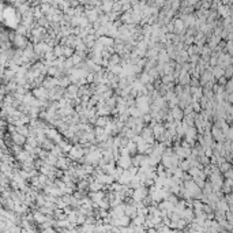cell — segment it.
<instances>
[{
    "label": "cell",
    "mask_w": 233,
    "mask_h": 233,
    "mask_svg": "<svg viewBox=\"0 0 233 233\" xmlns=\"http://www.w3.org/2000/svg\"><path fill=\"white\" fill-rule=\"evenodd\" d=\"M173 91H175V94H176V96H177V97H180L181 94H183L184 89H183V86H181L180 83H179V85H177V86H176V87H175V90H173Z\"/></svg>",
    "instance_id": "83f0119b"
},
{
    "label": "cell",
    "mask_w": 233,
    "mask_h": 233,
    "mask_svg": "<svg viewBox=\"0 0 233 233\" xmlns=\"http://www.w3.org/2000/svg\"><path fill=\"white\" fill-rule=\"evenodd\" d=\"M170 115L173 116V119L175 120H179V121H181V119H183V116H184V112H183V109H181L180 107H173V108H170Z\"/></svg>",
    "instance_id": "8992f818"
},
{
    "label": "cell",
    "mask_w": 233,
    "mask_h": 233,
    "mask_svg": "<svg viewBox=\"0 0 233 233\" xmlns=\"http://www.w3.org/2000/svg\"><path fill=\"white\" fill-rule=\"evenodd\" d=\"M116 104H117V101H116V97H109L108 100H105V105H107L108 108H115L116 107Z\"/></svg>",
    "instance_id": "44dd1931"
},
{
    "label": "cell",
    "mask_w": 233,
    "mask_h": 233,
    "mask_svg": "<svg viewBox=\"0 0 233 233\" xmlns=\"http://www.w3.org/2000/svg\"><path fill=\"white\" fill-rule=\"evenodd\" d=\"M78 89H79V86L77 85V83H70L68 86H67V93L68 94H72V96H77L78 93Z\"/></svg>",
    "instance_id": "5bb4252c"
},
{
    "label": "cell",
    "mask_w": 233,
    "mask_h": 233,
    "mask_svg": "<svg viewBox=\"0 0 233 233\" xmlns=\"http://www.w3.org/2000/svg\"><path fill=\"white\" fill-rule=\"evenodd\" d=\"M210 134H211V136H213V139L215 140V142H224V140H225L224 134H222L221 128H218V127H215V126L211 127Z\"/></svg>",
    "instance_id": "277c9868"
},
{
    "label": "cell",
    "mask_w": 233,
    "mask_h": 233,
    "mask_svg": "<svg viewBox=\"0 0 233 233\" xmlns=\"http://www.w3.org/2000/svg\"><path fill=\"white\" fill-rule=\"evenodd\" d=\"M116 161H117V166H121L123 169H128V168L132 165L131 157L130 156H119L117 158H116Z\"/></svg>",
    "instance_id": "3957f363"
},
{
    "label": "cell",
    "mask_w": 233,
    "mask_h": 233,
    "mask_svg": "<svg viewBox=\"0 0 233 233\" xmlns=\"http://www.w3.org/2000/svg\"><path fill=\"white\" fill-rule=\"evenodd\" d=\"M179 166H180V169L181 170H184V172H187V170L191 168V162L188 161V159H181L180 162H179Z\"/></svg>",
    "instance_id": "e0dca14e"
},
{
    "label": "cell",
    "mask_w": 233,
    "mask_h": 233,
    "mask_svg": "<svg viewBox=\"0 0 233 233\" xmlns=\"http://www.w3.org/2000/svg\"><path fill=\"white\" fill-rule=\"evenodd\" d=\"M139 82L142 83V85H146V83H150V82H153V79L150 78V75L147 74L146 71H143L142 72V75H140V79H139Z\"/></svg>",
    "instance_id": "2e32d148"
},
{
    "label": "cell",
    "mask_w": 233,
    "mask_h": 233,
    "mask_svg": "<svg viewBox=\"0 0 233 233\" xmlns=\"http://www.w3.org/2000/svg\"><path fill=\"white\" fill-rule=\"evenodd\" d=\"M230 168H232V165H230V162L229 161H224V162H221V164H219V172L221 173H224V172H226L228 169H230Z\"/></svg>",
    "instance_id": "ffe728a7"
},
{
    "label": "cell",
    "mask_w": 233,
    "mask_h": 233,
    "mask_svg": "<svg viewBox=\"0 0 233 233\" xmlns=\"http://www.w3.org/2000/svg\"><path fill=\"white\" fill-rule=\"evenodd\" d=\"M70 83H71L70 78H59V86H61V87H67Z\"/></svg>",
    "instance_id": "603a6c76"
},
{
    "label": "cell",
    "mask_w": 233,
    "mask_h": 233,
    "mask_svg": "<svg viewBox=\"0 0 233 233\" xmlns=\"http://www.w3.org/2000/svg\"><path fill=\"white\" fill-rule=\"evenodd\" d=\"M14 140H15L17 143H23V142H25V138H23V135L15 134V135H14Z\"/></svg>",
    "instance_id": "f1b7e54d"
},
{
    "label": "cell",
    "mask_w": 233,
    "mask_h": 233,
    "mask_svg": "<svg viewBox=\"0 0 233 233\" xmlns=\"http://www.w3.org/2000/svg\"><path fill=\"white\" fill-rule=\"evenodd\" d=\"M183 29V22H176V31H180Z\"/></svg>",
    "instance_id": "4dcf8cb0"
},
{
    "label": "cell",
    "mask_w": 233,
    "mask_h": 233,
    "mask_svg": "<svg viewBox=\"0 0 233 233\" xmlns=\"http://www.w3.org/2000/svg\"><path fill=\"white\" fill-rule=\"evenodd\" d=\"M34 96L40 100H45V98H48V91L44 87H38L34 90Z\"/></svg>",
    "instance_id": "8fae6325"
},
{
    "label": "cell",
    "mask_w": 233,
    "mask_h": 233,
    "mask_svg": "<svg viewBox=\"0 0 233 233\" xmlns=\"http://www.w3.org/2000/svg\"><path fill=\"white\" fill-rule=\"evenodd\" d=\"M183 187L185 188V191L189 194V196L191 198H198L200 194H202V188H200L199 185H198L196 183H195L194 180H187L183 183Z\"/></svg>",
    "instance_id": "6da1fadb"
},
{
    "label": "cell",
    "mask_w": 233,
    "mask_h": 233,
    "mask_svg": "<svg viewBox=\"0 0 233 233\" xmlns=\"http://www.w3.org/2000/svg\"><path fill=\"white\" fill-rule=\"evenodd\" d=\"M89 196H90V199L93 200L94 203H98L100 200H101L102 198L105 196V194H104V192L101 191V189H100V191H91V192H90V195H89Z\"/></svg>",
    "instance_id": "ba28073f"
},
{
    "label": "cell",
    "mask_w": 233,
    "mask_h": 233,
    "mask_svg": "<svg viewBox=\"0 0 233 233\" xmlns=\"http://www.w3.org/2000/svg\"><path fill=\"white\" fill-rule=\"evenodd\" d=\"M83 156H85V149L82 145H74L68 151V158L71 161H79Z\"/></svg>",
    "instance_id": "7a4b0ae2"
},
{
    "label": "cell",
    "mask_w": 233,
    "mask_h": 233,
    "mask_svg": "<svg viewBox=\"0 0 233 233\" xmlns=\"http://www.w3.org/2000/svg\"><path fill=\"white\" fill-rule=\"evenodd\" d=\"M74 55V49L70 47H63V56L64 57H71Z\"/></svg>",
    "instance_id": "7402d4cb"
},
{
    "label": "cell",
    "mask_w": 233,
    "mask_h": 233,
    "mask_svg": "<svg viewBox=\"0 0 233 233\" xmlns=\"http://www.w3.org/2000/svg\"><path fill=\"white\" fill-rule=\"evenodd\" d=\"M109 120H110V119L108 117V116H97V117H96V121H94V124H96L97 127H105Z\"/></svg>",
    "instance_id": "9c48e42d"
},
{
    "label": "cell",
    "mask_w": 233,
    "mask_h": 233,
    "mask_svg": "<svg viewBox=\"0 0 233 233\" xmlns=\"http://www.w3.org/2000/svg\"><path fill=\"white\" fill-rule=\"evenodd\" d=\"M226 48H228V52H229V55L232 53V42H228V45H226Z\"/></svg>",
    "instance_id": "1f68e13d"
},
{
    "label": "cell",
    "mask_w": 233,
    "mask_h": 233,
    "mask_svg": "<svg viewBox=\"0 0 233 233\" xmlns=\"http://www.w3.org/2000/svg\"><path fill=\"white\" fill-rule=\"evenodd\" d=\"M199 59H200V57H199V55H198V53H194V55H189V56H188V63L196 64Z\"/></svg>",
    "instance_id": "d4e9b609"
},
{
    "label": "cell",
    "mask_w": 233,
    "mask_h": 233,
    "mask_svg": "<svg viewBox=\"0 0 233 233\" xmlns=\"http://www.w3.org/2000/svg\"><path fill=\"white\" fill-rule=\"evenodd\" d=\"M89 188V180L86 179H80V181L78 183V189L79 191H85V189Z\"/></svg>",
    "instance_id": "d6986e66"
},
{
    "label": "cell",
    "mask_w": 233,
    "mask_h": 233,
    "mask_svg": "<svg viewBox=\"0 0 233 233\" xmlns=\"http://www.w3.org/2000/svg\"><path fill=\"white\" fill-rule=\"evenodd\" d=\"M175 82V78L172 74H164L162 75V85H170Z\"/></svg>",
    "instance_id": "9a60e30c"
},
{
    "label": "cell",
    "mask_w": 233,
    "mask_h": 233,
    "mask_svg": "<svg viewBox=\"0 0 233 233\" xmlns=\"http://www.w3.org/2000/svg\"><path fill=\"white\" fill-rule=\"evenodd\" d=\"M53 55L57 57V56H63V47H60V45H57V47H55V49H53Z\"/></svg>",
    "instance_id": "484cf974"
},
{
    "label": "cell",
    "mask_w": 233,
    "mask_h": 233,
    "mask_svg": "<svg viewBox=\"0 0 233 233\" xmlns=\"http://www.w3.org/2000/svg\"><path fill=\"white\" fill-rule=\"evenodd\" d=\"M70 164H71V159H70V158H66V157H63V156L57 157V161H56V166H57V168L66 170V169H68Z\"/></svg>",
    "instance_id": "5b68a950"
},
{
    "label": "cell",
    "mask_w": 233,
    "mask_h": 233,
    "mask_svg": "<svg viewBox=\"0 0 233 233\" xmlns=\"http://www.w3.org/2000/svg\"><path fill=\"white\" fill-rule=\"evenodd\" d=\"M85 221H86V215H85V214H80L79 211H77V224L83 225V224H85Z\"/></svg>",
    "instance_id": "cb8c5ba5"
},
{
    "label": "cell",
    "mask_w": 233,
    "mask_h": 233,
    "mask_svg": "<svg viewBox=\"0 0 233 233\" xmlns=\"http://www.w3.org/2000/svg\"><path fill=\"white\" fill-rule=\"evenodd\" d=\"M185 136H188V138H194V139H196V136H198V130L195 128V126H192V127H187L185 128Z\"/></svg>",
    "instance_id": "4fadbf2b"
},
{
    "label": "cell",
    "mask_w": 233,
    "mask_h": 233,
    "mask_svg": "<svg viewBox=\"0 0 233 233\" xmlns=\"http://www.w3.org/2000/svg\"><path fill=\"white\" fill-rule=\"evenodd\" d=\"M120 56L119 55H110L109 56V59H108V61H109V64L108 66H115V64H119L120 63Z\"/></svg>",
    "instance_id": "ac0fdd59"
},
{
    "label": "cell",
    "mask_w": 233,
    "mask_h": 233,
    "mask_svg": "<svg viewBox=\"0 0 233 233\" xmlns=\"http://www.w3.org/2000/svg\"><path fill=\"white\" fill-rule=\"evenodd\" d=\"M222 176H224V179H232V176H233V173H232V168H230V169H228L226 172L222 173Z\"/></svg>",
    "instance_id": "f546056e"
},
{
    "label": "cell",
    "mask_w": 233,
    "mask_h": 233,
    "mask_svg": "<svg viewBox=\"0 0 233 233\" xmlns=\"http://www.w3.org/2000/svg\"><path fill=\"white\" fill-rule=\"evenodd\" d=\"M126 147H127V150H128V154H130V156H135V154L138 153V151H136V143H135L134 140L130 139Z\"/></svg>",
    "instance_id": "7c38bea8"
},
{
    "label": "cell",
    "mask_w": 233,
    "mask_h": 233,
    "mask_svg": "<svg viewBox=\"0 0 233 233\" xmlns=\"http://www.w3.org/2000/svg\"><path fill=\"white\" fill-rule=\"evenodd\" d=\"M210 71H211V74H213L214 79H218L219 77H222V75H224V68H222V67H219V66L211 67Z\"/></svg>",
    "instance_id": "30bf717a"
},
{
    "label": "cell",
    "mask_w": 233,
    "mask_h": 233,
    "mask_svg": "<svg viewBox=\"0 0 233 233\" xmlns=\"http://www.w3.org/2000/svg\"><path fill=\"white\" fill-rule=\"evenodd\" d=\"M177 82L180 83L181 86H184V85H188L189 83V79H191V75H189V72H187V71H180V75L177 77Z\"/></svg>",
    "instance_id": "52a82bcc"
},
{
    "label": "cell",
    "mask_w": 233,
    "mask_h": 233,
    "mask_svg": "<svg viewBox=\"0 0 233 233\" xmlns=\"http://www.w3.org/2000/svg\"><path fill=\"white\" fill-rule=\"evenodd\" d=\"M34 218H36V221H38L40 224H44V222L47 221V217L41 215L40 213H36V214H34Z\"/></svg>",
    "instance_id": "4316f807"
}]
</instances>
